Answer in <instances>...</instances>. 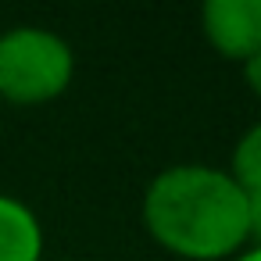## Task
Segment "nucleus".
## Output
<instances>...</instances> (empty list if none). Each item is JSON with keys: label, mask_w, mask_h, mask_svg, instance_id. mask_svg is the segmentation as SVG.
Segmentation results:
<instances>
[{"label": "nucleus", "mask_w": 261, "mask_h": 261, "mask_svg": "<svg viewBox=\"0 0 261 261\" xmlns=\"http://www.w3.org/2000/svg\"><path fill=\"white\" fill-rule=\"evenodd\" d=\"M243 79H247L250 93L261 100V50H254V54L243 61Z\"/></svg>", "instance_id": "7"}, {"label": "nucleus", "mask_w": 261, "mask_h": 261, "mask_svg": "<svg viewBox=\"0 0 261 261\" xmlns=\"http://www.w3.org/2000/svg\"><path fill=\"white\" fill-rule=\"evenodd\" d=\"M207 47L229 61H247L261 50V0H207L200 8Z\"/></svg>", "instance_id": "3"}, {"label": "nucleus", "mask_w": 261, "mask_h": 261, "mask_svg": "<svg viewBox=\"0 0 261 261\" xmlns=\"http://www.w3.org/2000/svg\"><path fill=\"white\" fill-rule=\"evenodd\" d=\"M232 261H261V247H247V250H240Z\"/></svg>", "instance_id": "8"}, {"label": "nucleus", "mask_w": 261, "mask_h": 261, "mask_svg": "<svg viewBox=\"0 0 261 261\" xmlns=\"http://www.w3.org/2000/svg\"><path fill=\"white\" fill-rule=\"evenodd\" d=\"M147 236L182 261H232L247 250V193L236 179L204 161L161 168L140 204Z\"/></svg>", "instance_id": "1"}, {"label": "nucleus", "mask_w": 261, "mask_h": 261, "mask_svg": "<svg viewBox=\"0 0 261 261\" xmlns=\"http://www.w3.org/2000/svg\"><path fill=\"white\" fill-rule=\"evenodd\" d=\"M0 261H43V225L36 211L0 193Z\"/></svg>", "instance_id": "4"}, {"label": "nucleus", "mask_w": 261, "mask_h": 261, "mask_svg": "<svg viewBox=\"0 0 261 261\" xmlns=\"http://www.w3.org/2000/svg\"><path fill=\"white\" fill-rule=\"evenodd\" d=\"M225 172L236 179V186L247 197L261 193V122H254L250 129L240 133V140H236V147L229 154V168Z\"/></svg>", "instance_id": "5"}, {"label": "nucleus", "mask_w": 261, "mask_h": 261, "mask_svg": "<svg viewBox=\"0 0 261 261\" xmlns=\"http://www.w3.org/2000/svg\"><path fill=\"white\" fill-rule=\"evenodd\" d=\"M247 232H250V247H261V193L247 197Z\"/></svg>", "instance_id": "6"}, {"label": "nucleus", "mask_w": 261, "mask_h": 261, "mask_svg": "<svg viewBox=\"0 0 261 261\" xmlns=\"http://www.w3.org/2000/svg\"><path fill=\"white\" fill-rule=\"evenodd\" d=\"M75 50L65 36L43 25H15L0 33V100L47 104L72 86Z\"/></svg>", "instance_id": "2"}]
</instances>
